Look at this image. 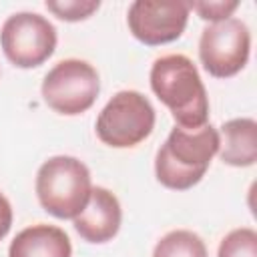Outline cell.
Here are the masks:
<instances>
[{
	"label": "cell",
	"instance_id": "1",
	"mask_svg": "<svg viewBox=\"0 0 257 257\" xmlns=\"http://www.w3.org/2000/svg\"><path fill=\"white\" fill-rule=\"evenodd\" d=\"M151 88L171 110L177 126L199 128L209 122V96L197 66L185 54H165L151 66Z\"/></svg>",
	"mask_w": 257,
	"mask_h": 257
},
{
	"label": "cell",
	"instance_id": "2",
	"mask_svg": "<svg viewBox=\"0 0 257 257\" xmlns=\"http://www.w3.org/2000/svg\"><path fill=\"white\" fill-rule=\"evenodd\" d=\"M217 151L219 131L211 122L199 128L175 126L157 151V181L167 189L187 191L205 177Z\"/></svg>",
	"mask_w": 257,
	"mask_h": 257
},
{
	"label": "cell",
	"instance_id": "3",
	"mask_svg": "<svg viewBox=\"0 0 257 257\" xmlns=\"http://www.w3.org/2000/svg\"><path fill=\"white\" fill-rule=\"evenodd\" d=\"M34 189L46 213L56 219H74L90 199V171L76 157L56 155L40 165Z\"/></svg>",
	"mask_w": 257,
	"mask_h": 257
},
{
	"label": "cell",
	"instance_id": "4",
	"mask_svg": "<svg viewBox=\"0 0 257 257\" xmlns=\"http://www.w3.org/2000/svg\"><path fill=\"white\" fill-rule=\"evenodd\" d=\"M155 108L139 90L116 92L96 118V137L112 149H128L143 143L155 128Z\"/></svg>",
	"mask_w": 257,
	"mask_h": 257
},
{
	"label": "cell",
	"instance_id": "5",
	"mask_svg": "<svg viewBox=\"0 0 257 257\" xmlns=\"http://www.w3.org/2000/svg\"><path fill=\"white\" fill-rule=\"evenodd\" d=\"M42 98L58 114L74 116L88 110L98 92L100 80L96 68L80 58L56 62L42 80Z\"/></svg>",
	"mask_w": 257,
	"mask_h": 257
},
{
	"label": "cell",
	"instance_id": "6",
	"mask_svg": "<svg viewBox=\"0 0 257 257\" xmlns=\"http://www.w3.org/2000/svg\"><path fill=\"white\" fill-rule=\"evenodd\" d=\"M4 56L18 68H34L46 62L56 48L54 24L36 12H16L0 28Z\"/></svg>",
	"mask_w": 257,
	"mask_h": 257
},
{
	"label": "cell",
	"instance_id": "7",
	"mask_svg": "<svg viewBox=\"0 0 257 257\" xmlns=\"http://www.w3.org/2000/svg\"><path fill=\"white\" fill-rule=\"evenodd\" d=\"M251 34L243 20L227 18L209 24L199 38L203 68L215 78H229L243 70L249 60Z\"/></svg>",
	"mask_w": 257,
	"mask_h": 257
},
{
	"label": "cell",
	"instance_id": "8",
	"mask_svg": "<svg viewBox=\"0 0 257 257\" xmlns=\"http://www.w3.org/2000/svg\"><path fill=\"white\" fill-rule=\"evenodd\" d=\"M189 10V2L135 0L126 12V24L139 42L147 46H161L177 40L185 32Z\"/></svg>",
	"mask_w": 257,
	"mask_h": 257
},
{
	"label": "cell",
	"instance_id": "9",
	"mask_svg": "<svg viewBox=\"0 0 257 257\" xmlns=\"http://www.w3.org/2000/svg\"><path fill=\"white\" fill-rule=\"evenodd\" d=\"M72 221H74L76 233L84 241L106 243L120 229V221H122L120 203H118L116 195L110 193L108 189L94 187L90 191V199H88L86 207Z\"/></svg>",
	"mask_w": 257,
	"mask_h": 257
},
{
	"label": "cell",
	"instance_id": "10",
	"mask_svg": "<svg viewBox=\"0 0 257 257\" xmlns=\"http://www.w3.org/2000/svg\"><path fill=\"white\" fill-rule=\"evenodd\" d=\"M8 257H72V245L60 227L38 223L14 237Z\"/></svg>",
	"mask_w": 257,
	"mask_h": 257
},
{
	"label": "cell",
	"instance_id": "11",
	"mask_svg": "<svg viewBox=\"0 0 257 257\" xmlns=\"http://www.w3.org/2000/svg\"><path fill=\"white\" fill-rule=\"evenodd\" d=\"M219 131V159L231 167H251L257 161V122L253 118H231Z\"/></svg>",
	"mask_w": 257,
	"mask_h": 257
},
{
	"label": "cell",
	"instance_id": "12",
	"mask_svg": "<svg viewBox=\"0 0 257 257\" xmlns=\"http://www.w3.org/2000/svg\"><path fill=\"white\" fill-rule=\"evenodd\" d=\"M153 257H209V253L205 241L197 233L189 229H175L157 241Z\"/></svg>",
	"mask_w": 257,
	"mask_h": 257
},
{
	"label": "cell",
	"instance_id": "13",
	"mask_svg": "<svg viewBox=\"0 0 257 257\" xmlns=\"http://www.w3.org/2000/svg\"><path fill=\"white\" fill-rule=\"evenodd\" d=\"M217 257H257V231L251 227L229 231L219 243Z\"/></svg>",
	"mask_w": 257,
	"mask_h": 257
},
{
	"label": "cell",
	"instance_id": "14",
	"mask_svg": "<svg viewBox=\"0 0 257 257\" xmlns=\"http://www.w3.org/2000/svg\"><path fill=\"white\" fill-rule=\"evenodd\" d=\"M46 10L66 22H78L98 10V0H46Z\"/></svg>",
	"mask_w": 257,
	"mask_h": 257
},
{
	"label": "cell",
	"instance_id": "15",
	"mask_svg": "<svg viewBox=\"0 0 257 257\" xmlns=\"http://www.w3.org/2000/svg\"><path fill=\"white\" fill-rule=\"evenodd\" d=\"M189 8H193L199 18L211 20V22H221L231 18V14L239 8V2H225V0H209V2H189Z\"/></svg>",
	"mask_w": 257,
	"mask_h": 257
},
{
	"label": "cell",
	"instance_id": "16",
	"mask_svg": "<svg viewBox=\"0 0 257 257\" xmlns=\"http://www.w3.org/2000/svg\"><path fill=\"white\" fill-rule=\"evenodd\" d=\"M12 227V205L10 201L0 193V241L8 235Z\"/></svg>",
	"mask_w": 257,
	"mask_h": 257
}]
</instances>
